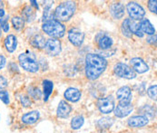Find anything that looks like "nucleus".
Wrapping results in <instances>:
<instances>
[{
  "label": "nucleus",
  "mask_w": 157,
  "mask_h": 133,
  "mask_svg": "<svg viewBox=\"0 0 157 133\" xmlns=\"http://www.w3.org/2000/svg\"><path fill=\"white\" fill-rule=\"evenodd\" d=\"M107 61L99 54H88L86 57V76L91 81L98 79L105 71Z\"/></svg>",
  "instance_id": "1"
},
{
  "label": "nucleus",
  "mask_w": 157,
  "mask_h": 133,
  "mask_svg": "<svg viewBox=\"0 0 157 133\" xmlns=\"http://www.w3.org/2000/svg\"><path fill=\"white\" fill-rule=\"evenodd\" d=\"M76 11V3L73 1H66L61 3L55 10L54 17L59 22H67L72 18Z\"/></svg>",
  "instance_id": "2"
},
{
  "label": "nucleus",
  "mask_w": 157,
  "mask_h": 133,
  "mask_svg": "<svg viewBox=\"0 0 157 133\" xmlns=\"http://www.w3.org/2000/svg\"><path fill=\"white\" fill-rule=\"evenodd\" d=\"M42 30L52 38H61L66 34V27L61 22L56 19H50L43 24Z\"/></svg>",
  "instance_id": "3"
},
{
  "label": "nucleus",
  "mask_w": 157,
  "mask_h": 133,
  "mask_svg": "<svg viewBox=\"0 0 157 133\" xmlns=\"http://www.w3.org/2000/svg\"><path fill=\"white\" fill-rule=\"evenodd\" d=\"M18 62L20 66L26 72H37L39 70V65L35 57L31 54H21L18 56Z\"/></svg>",
  "instance_id": "4"
},
{
  "label": "nucleus",
  "mask_w": 157,
  "mask_h": 133,
  "mask_svg": "<svg viewBox=\"0 0 157 133\" xmlns=\"http://www.w3.org/2000/svg\"><path fill=\"white\" fill-rule=\"evenodd\" d=\"M113 72L114 73L121 78L127 79V80H132L136 77V73L134 72V70L124 63H118L113 67Z\"/></svg>",
  "instance_id": "5"
},
{
  "label": "nucleus",
  "mask_w": 157,
  "mask_h": 133,
  "mask_svg": "<svg viewBox=\"0 0 157 133\" xmlns=\"http://www.w3.org/2000/svg\"><path fill=\"white\" fill-rule=\"evenodd\" d=\"M126 10L132 20L135 21H141L145 15L144 7L136 2H129L126 6Z\"/></svg>",
  "instance_id": "6"
},
{
  "label": "nucleus",
  "mask_w": 157,
  "mask_h": 133,
  "mask_svg": "<svg viewBox=\"0 0 157 133\" xmlns=\"http://www.w3.org/2000/svg\"><path fill=\"white\" fill-rule=\"evenodd\" d=\"M45 50L49 55L56 56L62 51L61 42L58 39H56V38H49L45 42Z\"/></svg>",
  "instance_id": "7"
},
{
  "label": "nucleus",
  "mask_w": 157,
  "mask_h": 133,
  "mask_svg": "<svg viewBox=\"0 0 157 133\" xmlns=\"http://www.w3.org/2000/svg\"><path fill=\"white\" fill-rule=\"evenodd\" d=\"M97 107L99 111L104 114L111 113L115 106H114V100L112 96H108L105 98H100L97 102Z\"/></svg>",
  "instance_id": "8"
},
{
  "label": "nucleus",
  "mask_w": 157,
  "mask_h": 133,
  "mask_svg": "<svg viewBox=\"0 0 157 133\" xmlns=\"http://www.w3.org/2000/svg\"><path fill=\"white\" fill-rule=\"evenodd\" d=\"M68 39L75 46H81L85 40V34L78 28H72L68 31Z\"/></svg>",
  "instance_id": "9"
},
{
  "label": "nucleus",
  "mask_w": 157,
  "mask_h": 133,
  "mask_svg": "<svg viewBox=\"0 0 157 133\" xmlns=\"http://www.w3.org/2000/svg\"><path fill=\"white\" fill-rule=\"evenodd\" d=\"M116 97L119 101V103H131L133 98L131 88L128 86H123L119 88L116 91Z\"/></svg>",
  "instance_id": "10"
},
{
  "label": "nucleus",
  "mask_w": 157,
  "mask_h": 133,
  "mask_svg": "<svg viewBox=\"0 0 157 133\" xmlns=\"http://www.w3.org/2000/svg\"><path fill=\"white\" fill-rule=\"evenodd\" d=\"M130 65L135 73H144L149 70L148 65L142 58L139 57L132 58L130 60Z\"/></svg>",
  "instance_id": "11"
},
{
  "label": "nucleus",
  "mask_w": 157,
  "mask_h": 133,
  "mask_svg": "<svg viewBox=\"0 0 157 133\" xmlns=\"http://www.w3.org/2000/svg\"><path fill=\"white\" fill-rule=\"evenodd\" d=\"M134 110L132 103H118L114 108V115L118 118H124L128 116Z\"/></svg>",
  "instance_id": "12"
},
{
  "label": "nucleus",
  "mask_w": 157,
  "mask_h": 133,
  "mask_svg": "<svg viewBox=\"0 0 157 133\" xmlns=\"http://www.w3.org/2000/svg\"><path fill=\"white\" fill-rule=\"evenodd\" d=\"M148 122H149V119L143 115L133 116L127 121L128 125L131 128H142V127L146 126L148 124Z\"/></svg>",
  "instance_id": "13"
},
{
  "label": "nucleus",
  "mask_w": 157,
  "mask_h": 133,
  "mask_svg": "<svg viewBox=\"0 0 157 133\" xmlns=\"http://www.w3.org/2000/svg\"><path fill=\"white\" fill-rule=\"evenodd\" d=\"M96 40V44L98 45V47L100 49H103V50H107L109 48L112 47L113 44V39L107 35H103V34H100L96 36L95 38Z\"/></svg>",
  "instance_id": "14"
},
{
  "label": "nucleus",
  "mask_w": 157,
  "mask_h": 133,
  "mask_svg": "<svg viewBox=\"0 0 157 133\" xmlns=\"http://www.w3.org/2000/svg\"><path fill=\"white\" fill-rule=\"evenodd\" d=\"M65 98L67 100L68 102H76L81 99L82 93L81 91L77 88H74V87H70L66 90L65 93H64Z\"/></svg>",
  "instance_id": "15"
},
{
  "label": "nucleus",
  "mask_w": 157,
  "mask_h": 133,
  "mask_svg": "<svg viewBox=\"0 0 157 133\" xmlns=\"http://www.w3.org/2000/svg\"><path fill=\"white\" fill-rule=\"evenodd\" d=\"M110 13L114 19H121L124 16V6L122 3H113L110 6Z\"/></svg>",
  "instance_id": "16"
},
{
  "label": "nucleus",
  "mask_w": 157,
  "mask_h": 133,
  "mask_svg": "<svg viewBox=\"0 0 157 133\" xmlns=\"http://www.w3.org/2000/svg\"><path fill=\"white\" fill-rule=\"evenodd\" d=\"M71 111H72L71 105L67 103L66 101H61L58 104L57 111H56L57 117H59L61 119H66L71 113Z\"/></svg>",
  "instance_id": "17"
},
{
  "label": "nucleus",
  "mask_w": 157,
  "mask_h": 133,
  "mask_svg": "<svg viewBox=\"0 0 157 133\" xmlns=\"http://www.w3.org/2000/svg\"><path fill=\"white\" fill-rule=\"evenodd\" d=\"M40 118V113L38 111H32L24 114L21 118L23 123L26 125H31L36 123Z\"/></svg>",
  "instance_id": "18"
},
{
  "label": "nucleus",
  "mask_w": 157,
  "mask_h": 133,
  "mask_svg": "<svg viewBox=\"0 0 157 133\" xmlns=\"http://www.w3.org/2000/svg\"><path fill=\"white\" fill-rule=\"evenodd\" d=\"M4 44L8 53H14L17 47V38L14 35H8L5 39Z\"/></svg>",
  "instance_id": "19"
},
{
  "label": "nucleus",
  "mask_w": 157,
  "mask_h": 133,
  "mask_svg": "<svg viewBox=\"0 0 157 133\" xmlns=\"http://www.w3.org/2000/svg\"><path fill=\"white\" fill-rule=\"evenodd\" d=\"M139 23H140V27H141V30H142L143 34L145 33V34H147L149 35H155V29L154 25L151 24V22L148 19L144 18V19H142Z\"/></svg>",
  "instance_id": "20"
},
{
  "label": "nucleus",
  "mask_w": 157,
  "mask_h": 133,
  "mask_svg": "<svg viewBox=\"0 0 157 133\" xmlns=\"http://www.w3.org/2000/svg\"><path fill=\"white\" fill-rule=\"evenodd\" d=\"M22 18L25 22L30 23L35 20L36 12L31 6H26L22 10Z\"/></svg>",
  "instance_id": "21"
},
{
  "label": "nucleus",
  "mask_w": 157,
  "mask_h": 133,
  "mask_svg": "<svg viewBox=\"0 0 157 133\" xmlns=\"http://www.w3.org/2000/svg\"><path fill=\"white\" fill-rule=\"evenodd\" d=\"M45 42H46V40L42 35H36L30 39V44L34 48H37V49L45 48Z\"/></svg>",
  "instance_id": "22"
},
{
  "label": "nucleus",
  "mask_w": 157,
  "mask_h": 133,
  "mask_svg": "<svg viewBox=\"0 0 157 133\" xmlns=\"http://www.w3.org/2000/svg\"><path fill=\"white\" fill-rule=\"evenodd\" d=\"M43 88H44V102H47L50 95L53 92V89H54L53 82L49 80H45L43 82Z\"/></svg>",
  "instance_id": "23"
},
{
  "label": "nucleus",
  "mask_w": 157,
  "mask_h": 133,
  "mask_svg": "<svg viewBox=\"0 0 157 133\" xmlns=\"http://www.w3.org/2000/svg\"><path fill=\"white\" fill-rule=\"evenodd\" d=\"M129 26H130V30H131L132 34H134L139 37L144 36V34H143L141 27H140V23L135 21V20H130L129 21Z\"/></svg>",
  "instance_id": "24"
},
{
  "label": "nucleus",
  "mask_w": 157,
  "mask_h": 133,
  "mask_svg": "<svg viewBox=\"0 0 157 133\" xmlns=\"http://www.w3.org/2000/svg\"><path fill=\"white\" fill-rule=\"evenodd\" d=\"M85 123V119L83 116L81 115H78V116H75L71 120V127L73 130H79L83 127Z\"/></svg>",
  "instance_id": "25"
},
{
  "label": "nucleus",
  "mask_w": 157,
  "mask_h": 133,
  "mask_svg": "<svg viewBox=\"0 0 157 133\" xmlns=\"http://www.w3.org/2000/svg\"><path fill=\"white\" fill-rule=\"evenodd\" d=\"M113 123V120L112 118H109V117H105V118H102L100 119L98 121H97V126L102 129V130H105V129H108L110 128Z\"/></svg>",
  "instance_id": "26"
},
{
  "label": "nucleus",
  "mask_w": 157,
  "mask_h": 133,
  "mask_svg": "<svg viewBox=\"0 0 157 133\" xmlns=\"http://www.w3.org/2000/svg\"><path fill=\"white\" fill-rule=\"evenodd\" d=\"M129 21H130V19H128V18L124 19V20L123 21V23H122V25H121L122 34H123L125 37H127V38H131L132 35H133V34H132V32H131V30H130Z\"/></svg>",
  "instance_id": "27"
},
{
  "label": "nucleus",
  "mask_w": 157,
  "mask_h": 133,
  "mask_svg": "<svg viewBox=\"0 0 157 133\" xmlns=\"http://www.w3.org/2000/svg\"><path fill=\"white\" fill-rule=\"evenodd\" d=\"M13 27L16 30H22L25 26V21L21 17H14L11 20Z\"/></svg>",
  "instance_id": "28"
},
{
  "label": "nucleus",
  "mask_w": 157,
  "mask_h": 133,
  "mask_svg": "<svg viewBox=\"0 0 157 133\" xmlns=\"http://www.w3.org/2000/svg\"><path fill=\"white\" fill-rule=\"evenodd\" d=\"M140 111L143 114V116H145L148 119H149V117L150 118H153L155 116V111H154V109L152 107L148 106V105H145V106L142 107L140 109Z\"/></svg>",
  "instance_id": "29"
},
{
  "label": "nucleus",
  "mask_w": 157,
  "mask_h": 133,
  "mask_svg": "<svg viewBox=\"0 0 157 133\" xmlns=\"http://www.w3.org/2000/svg\"><path fill=\"white\" fill-rule=\"evenodd\" d=\"M28 93L35 100H40V98L42 97V92L36 87H30L28 89Z\"/></svg>",
  "instance_id": "30"
},
{
  "label": "nucleus",
  "mask_w": 157,
  "mask_h": 133,
  "mask_svg": "<svg viewBox=\"0 0 157 133\" xmlns=\"http://www.w3.org/2000/svg\"><path fill=\"white\" fill-rule=\"evenodd\" d=\"M8 18L9 17L8 16H6L2 18H0V26L2 28V30L6 33L9 31V24H8Z\"/></svg>",
  "instance_id": "31"
},
{
  "label": "nucleus",
  "mask_w": 157,
  "mask_h": 133,
  "mask_svg": "<svg viewBox=\"0 0 157 133\" xmlns=\"http://www.w3.org/2000/svg\"><path fill=\"white\" fill-rule=\"evenodd\" d=\"M52 6H53V2H50V4L45 5V9H44V20H45V22L48 21V20H50Z\"/></svg>",
  "instance_id": "32"
},
{
  "label": "nucleus",
  "mask_w": 157,
  "mask_h": 133,
  "mask_svg": "<svg viewBox=\"0 0 157 133\" xmlns=\"http://www.w3.org/2000/svg\"><path fill=\"white\" fill-rule=\"evenodd\" d=\"M157 85H152L150 86L149 88L147 89V94L148 96L152 99V100H155L156 101V97H157Z\"/></svg>",
  "instance_id": "33"
},
{
  "label": "nucleus",
  "mask_w": 157,
  "mask_h": 133,
  "mask_svg": "<svg viewBox=\"0 0 157 133\" xmlns=\"http://www.w3.org/2000/svg\"><path fill=\"white\" fill-rule=\"evenodd\" d=\"M0 100L5 103V104H9L10 99H9V93L6 91L0 90Z\"/></svg>",
  "instance_id": "34"
},
{
  "label": "nucleus",
  "mask_w": 157,
  "mask_h": 133,
  "mask_svg": "<svg viewBox=\"0 0 157 133\" xmlns=\"http://www.w3.org/2000/svg\"><path fill=\"white\" fill-rule=\"evenodd\" d=\"M20 102L22 104L23 107H29L32 105V102L30 100V98L28 96H21L20 98Z\"/></svg>",
  "instance_id": "35"
},
{
  "label": "nucleus",
  "mask_w": 157,
  "mask_h": 133,
  "mask_svg": "<svg viewBox=\"0 0 157 133\" xmlns=\"http://www.w3.org/2000/svg\"><path fill=\"white\" fill-rule=\"evenodd\" d=\"M148 8L151 12L156 14L157 13V1L156 0H150L148 1Z\"/></svg>",
  "instance_id": "36"
},
{
  "label": "nucleus",
  "mask_w": 157,
  "mask_h": 133,
  "mask_svg": "<svg viewBox=\"0 0 157 133\" xmlns=\"http://www.w3.org/2000/svg\"><path fill=\"white\" fill-rule=\"evenodd\" d=\"M7 85H8L7 80H6L4 76H1V75H0V90H3V89L6 88Z\"/></svg>",
  "instance_id": "37"
},
{
  "label": "nucleus",
  "mask_w": 157,
  "mask_h": 133,
  "mask_svg": "<svg viewBox=\"0 0 157 133\" xmlns=\"http://www.w3.org/2000/svg\"><path fill=\"white\" fill-rule=\"evenodd\" d=\"M6 58H5V56L4 55H2V54H0V70L1 69H3L5 65H6Z\"/></svg>",
  "instance_id": "38"
},
{
  "label": "nucleus",
  "mask_w": 157,
  "mask_h": 133,
  "mask_svg": "<svg viewBox=\"0 0 157 133\" xmlns=\"http://www.w3.org/2000/svg\"><path fill=\"white\" fill-rule=\"evenodd\" d=\"M147 42H148V43H151V44H156V35H151V37H148Z\"/></svg>",
  "instance_id": "39"
},
{
  "label": "nucleus",
  "mask_w": 157,
  "mask_h": 133,
  "mask_svg": "<svg viewBox=\"0 0 157 133\" xmlns=\"http://www.w3.org/2000/svg\"><path fill=\"white\" fill-rule=\"evenodd\" d=\"M5 17V10L4 9H0V18Z\"/></svg>",
  "instance_id": "40"
},
{
  "label": "nucleus",
  "mask_w": 157,
  "mask_h": 133,
  "mask_svg": "<svg viewBox=\"0 0 157 133\" xmlns=\"http://www.w3.org/2000/svg\"><path fill=\"white\" fill-rule=\"evenodd\" d=\"M30 3H32L33 6H35L36 8H38V5H37V2L36 1H30Z\"/></svg>",
  "instance_id": "41"
},
{
  "label": "nucleus",
  "mask_w": 157,
  "mask_h": 133,
  "mask_svg": "<svg viewBox=\"0 0 157 133\" xmlns=\"http://www.w3.org/2000/svg\"><path fill=\"white\" fill-rule=\"evenodd\" d=\"M3 7H4V3L3 1H0V9H3Z\"/></svg>",
  "instance_id": "42"
}]
</instances>
